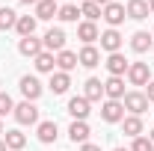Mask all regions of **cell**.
<instances>
[{
    "instance_id": "obj_11",
    "label": "cell",
    "mask_w": 154,
    "mask_h": 151,
    "mask_svg": "<svg viewBox=\"0 0 154 151\" xmlns=\"http://www.w3.org/2000/svg\"><path fill=\"white\" fill-rule=\"evenodd\" d=\"M92 113L89 110V101L83 98V95H77V98H71L68 101V116L74 119V122H86V116Z\"/></svg>"
},
{
    "instance_id": "obj_41",
    "label": "cell",
    "mask_w": 154,
    "mask_h": 151,
    "mask_svg": "<svg viewBox=\"0 0 154 151\" xmlns=\"http://www.w3.org/2000/svg\"><path fill=\"white\" fill-rule=\"evenodd\" d=\"M57 3H59V0H57Z\"/></svg>"
},
{
    "instance_id": "obj_1",
    "label": "cell",
    "mask_w": 154,
    "mask_h": 151,
    "mask_svg": "<svg viewBox=\"0 0 154 151\" xmlns=\"http://www.w3.org/2000/svg\"><path fill=\"white\" fill-rule=\"evenodd\" d=\"M18 89H21V95H24V101H33V104H36L38 98H42V92H45V86L38 83L36 74H24L21 83H18Z\"/></svg>"
},
{
    "instance_id": "obj_27",
    "label": "cell",
    "mask_w": 154,
    "mask_h": 151,
    "mask_svg": "<svg viewBox=\"0 0 154 151\" xmlns=\"http://www.w3.org/2000/svg\"><path fill=\"white\" fill-rule=\"evenodd\" d=\"M3 142H6L9 151H21L24 145H27V136H24L21 131H6V139H3Z\"/></svg>"
},
{
    "instance_id": "obj_26",
    "label": "cell",
    "mask_w": 154,
    "mask_h": 151,
    "mask_svg": "<svg viewBox=\"0 0 154 151\" xmlns=\"http://www.w3.org/2000/svg\"><path fill=\"white\" fill-rule=\"evenodd\" d=\"M101 12H104V9L98 6L95 0H83V3H80V15H83L86 21H92V24H95V21L101 18Z\"/></svg>"
},
{
    "instance_id": "obj_18",
    "label": "cell",
    "mask_w": 154,
    "mask_h": 151,
    "mask_svg": "<svg viewBox=\"0 0 154 151\" xmlns=\"http://www.w3.org/2000/svg\"><path fill=\"white\" fill-rule=\"evenodd\" d=\"M89 125H86V122H71V128H68V139H71V142H80V145H83V142H89Z\"/></svg>"
},
{
    "instance_id": "obj_35",
    "label": "cell",
    "mask_w": 154,
    "mask_h": 151,
    "mask_svg": "<svg viewBox=\"0 0 154 151\" xmlns=\"http://www.w3.org/2000/svg\"><path fill=\"white\" fill-rule=\"evenodd\" d=\"M21 3H27V6H36L38 0H21Z\"/></svg>"
},
{
    "instance_id": "obj_13",
    "label": "cell",
    "mask_w": 154,
    "mask_h": 151,
    "mask_svg": "<svg viewBox=\"0 0 154 151\" xmlns=\"http://www.w3.org/2000/svg\"><path fill=\"white\" fill-rule=\"evenodd\" d=\"M77 39H80L83 45H92V42H98V39H101V33H98V24H92V21H80V24H77Z\"/></svg>"
},
{
    "instance_id": "obj_36",
    "label": "cell",
    "mask_w": 154,
    "mask_h": 151,
    "mask_svg": "<svg viewBox=\"0 0 154 151\" xmlns=\"http://www.w3.org/2000/svg\"><path fill=\"white\" fill-rule=\"evenodd\" d=\"M148 12H151V15H154V0H148Z\"/></svg>"
},
{
    "instance_id": "obj_22",
    "label": "cell",
    "mask_w": 154,
    "mask_h": 151,
    "mask_svg": "<svg viewBox=\"0 0 154 151\" xmlns=\"http://www.w3.org/2000/svg\"><path fill=\"white\" fill-rule=\"evenodd\" d=\"M148 48H154V42H151V36H148L145 30H139V33L131 36V51H134V54H145Z\"/></svg>"
},
{
    "instance_id": "obj_17",
    "label": "cell",
    "mask_w": 154,
    "mask_h": 151,
    "mask_svg": "<svg viewBox=\"0 0 154 151\" xmlns=\"http://www.w3.org/2000/svg\"><path fill=\"white\" fill-rule=\"evenodd\" d=\"M101 95H104V83H101L98 77H89V80L83 83V98L92 104V101H101Z\"/></svg>"
},
{
    "instance_id": "obj_37",
    "label": "cell",
    "mask_w": 154,
    "mask_h": 151,
    "mask_svg": "<svg viewBox=\"0 0 154 151\" xmlns=\"http://www.w3.org/2000/svg\"><path fill=\"white\" fill-rule=\"evenodd\" d=\"M148 139H151V142H154V128H151V131H148Z\"/></svg>"
},
{
    "instance_id": "obj_34",
    "label": "cell",
    "mask_w": 154,
    "mask_h": 151,
    "mask_svg": "<svg viewBox=\"0 0 154 151\" xmlns=\"http://www.w3.org/2000/svg\"><path fill=\"white\" fill-rule=\"evenodd\" d=\"M98 6H101V9H104V6H107V3H113V0H95Z\"/></svg>"
},
{
    "instance_id": "obj_29",
    "label": "cell",
    "mask_w": 154,
    "mask_h": 151,
    "mask_svg": "<svg viewBox=\"0 0 154 151\" xmlns=\"http://www.w3.org/2000/svg\"><path fill=\"white\" fill-rule=\"evenodd\" d=\"M59 21H77L80 18V6H74V3H65V6H59Z\"/></svg>"
},
{
    "instance_id": "obj_8",
    "label": "cell",
    "mask_w": 154,
    "mask_h": 151,
    "mask_svg": "<svg viewBox=\"0 0 154 151\" xmlns=\"http://www.w3.org/2000/svg\"><path fill=\"white\" fill-rule=\"evenodd\" d=\"M122 42H125L122 33L110 27V30L101 33V51H107V54H119V51H122Z\"/></svg>"
},
{
    "instance_id": "obj_30",
    "label": "cell",
    "mask_w": 154,
    "mask_h": 151,
    "mask_svg": "<svg viewBox=\"0 0 154 151\" xmlns=\"http://www.w3.org/2000/svg\"><path fill=\"white\" fill-rule=\"evenodd\" d=\"M131 151H154V142L148 139V136H136L134 145H131Z\"/></svg>"
},
{
    "instance_id": "obj_21",
    "label": "cell",
    "mask_w": 154,
    "mask_h": 151,
    "mask_svg": "<svg viewBox=\"0 0 154 151\" xmlns=\"http://www.w3.org/2000/svg\"><path fill=\"white\" fill-rule=\"evenodd\" d=\"M33 62H36V71H42V74H54V68H57V57L51 51H42Z\"/></svg>"
},
{
    "instance_id": "obj_38",
    "label": "cell",
    "mask_w": 154,
    "mask_h": 151,
    "mask_svg": "<svg viewBox=\"0 0 154 151\" xmlns=\"http://www.w3.org/2000/svg\"><path fill=\"white\" fill-rule=\"evenodd\" d=\"M0 151H9V148H6V142H0Z\"/></svg>"
},
{
    "instance_id": "obj_28",
    "label": "cell",
    "mask_w": 154,
    "mask_h": 151,
    "mask_svg": "<svg viewBox=\"0 0 154 151\" xmlns=\"http://www.w3.org/2000/svg\"><path fill=\"white\" fill-rule=\"evenodd\" d=\"M15 24H18V12L3 6L0 9V30H15Z\"/></svg>"
},
{
    "instance_id": "obj_3",
    "label": "cell",
    "mask_w": 154,
    "mask_h": 151,
    "mask_svg": "<svg viewBox=\"0 0 154 151\" xmlns=\"http://www.w3.org/2000/svg\"><path fill=\"white\" fill-rule=\"evenodd\" d=\"M122 104H125V110H128L131 116H142L145 110H148V98H145V92H125Z\"/></svg>"
},
{
    "instance_id": "obj_32",
    "label": "cell",
    "mask_w": 154,
    "mask_h": 151,
    "mask_svg": "<svg viewBox=\"0 0 154 151\" xmlns=\"http://www.w3.org/2000/svg\"><path fill=\"white\" fill-rule=\"evenodd\" d=\"M80 151H101V145H95V142H83Z\"/></svg>"
},
{
    "instance_id": "obj_31",
    "label": "cell",
    "mask_w": 154,
    "mask_h": 151,
    "mask_svg": "<svg viewBox=\"0 0 154 151\" xmlns=\"http://www.w3.org/2000/svg\"><path fill=\"white\" fill-rule=\"evenodd\" d=\"M12 110H15V101H12L6 92H0V119H3V116H9Z\"/></svg>"
},
{
    "instance_id": "obj_15",
    "label": "cell",
    "mask_w": 154,
    "mask_h": 151,
    "mask_svg": "<svg viewBox=\"0 0 154 151\" xmlns=\"http://www.w3.org/2000/svg\"><path fill=\"white\" fill-rule=\"evenodd\" d=\"M59 136V128L54 119H48V122H38V142H45V145H51V142H57Z\"/></svg>"
},
{
    "instance_id": "obj_20",
    "label": "cell",
    "mask_w": 154,
    "mask_h": 151,
    "mask_svg": "<svg viewBox=\"0 0 154 151\" xmlns=\"http://www.w3.org/2000/svg\"><path fill=\"white\" fill-rule=\"evenodd\" d=\"M125 12H128V18H134V21H142V18L151 15V12H148V0H131V3L125 6Z\"/></svg>"
},
{
    "instance_id": "obj_7",
    "label": "cell",
    "mask_w": 154,
    "mask_h": 151,
    "mask_svg": "<svg viewBox=\"0 0 154 151\" xmlns=\"http://www.w3.org/2000/svg\"><path fill=\"white\" fill-rule=\"evenodd\" d=\"M101 18L107 21V24H110V27H119V24H125V18H128V12H125V6H122V3H107V6H104V12H101Z\"/></svg>"
},
{
    "instance_id": "obj_14",
    "label": "cell",
    "mask_w": 154,
    "mask_h": 151,
    "mask_svg": "<svg viewBox=\"0 0 154 151\" xmlns=\"http://www.w3.org/2000/svg\"><path fill=\"white\" fill-rule=\"evenodd\" d=\"M104 95L110 101H122L125 98V80L122 77H107L104 80Z\"/></svg>"
},
{
    "instance_id": "obj_10",
    "label": "cell",
    "mask_w": 154,
    "mask_h": 151,
    "mask_svg": "<svg viewBox=\"0 0 154 151\" xmlns=\"http://www.w3.org/2000/svg\"><path fill=\"white\" fill-rule=\"evenodd\" d=\"M77 62L83 68H95V65H101V51H98L95 45H83L80 54H77Z\"/></svg>"
},
{
    "instance_id": "obj_9",
    "label": "cell",
    "mask_w": 154,
    "mask_h": 151,
    "mask_svg": "<svg viewBox=\"0 0 154 151\" xmlns=\"http://www.w3.org/2000/svg\"><path fill=\"white\" fill-rule=\"evenodd\" d=\"M42 51H45V45H42V39H36V36H24V39L18 42V54H21V57L36 59Z\"/></svg>"
},
{
    "instance_id": "obj_19",
    "label": "cell",
    "mask_w": 154,
    "mask_h": 151,
    "mask_svg": "<svg viewBox=\"0 0 154 151\" xmlns=\"http://www.w3.org/2000/svg\"><path fill=\"white\" fill-rule=\"evenodd\" d=\"M48 86H51V92H54V95H65V92H68V86H71V77L65 74V71H54Z\"/></svg>"
},
{
    "instance_id": "obj_25",
    "label": "cell",
    "mask_w": 154,
    "mask_h": 151,
    "mask_svg": "<svg viewBox=\"0 0 154 151\" xmlns=\"http://www.w3.org/2000/svg\"><path fill=\"white\" fill-rule=\"evenodd\" d=\"M36 15H18V24H15V30H18V36L24 39V36H33L36 33Z\"/></svg>"
},
{
    "instance_id": "obj_39",
    "label": "cell",
    "mask_w": 154,
    "mask_h": 151,
    "mask_svg": "<svg viewBox=\"0 0 154 151\" xmlns=\"http://www.w3.org/2000/svg\"><path fill=\"white\" fill-rule=\"evenodd\" d=\"M0 133H3V119H0Z\"/></svg>"
},
{
    "instance_id": "obj_4",
    "label": "cell",
    "mask_w": 154,
    "mask_h": 151,
    "mask_svg": "<svg viewBox=\"0 0 154 151\" xmlns=\"http://www.w3.org/2000/svg\"><path fill=\"white\" fill-rule=\"evenodd\" d=\"M128 80H131V86H148V80H151L148 62H131L128 65Z\"/></svg>"
},
{
    "instance_id": "obj_5",
    "label": "cell",
    "mask_w": 154,
    "mask_h": 151,
    "mask_svg": "<svg viewBox=\"0 0 154 151\" xmlns=\"http://www.w3.org/2000/svg\"><path fill=\"white\" fill-rule=\"evenodd\" d=\"M42 45H45V51H51V54H54V51H65V30H62V27H51V30H48V33H45V39H42Z\"/></svg>"
},
{
    "instance_id": "obj_2",
    "label": "cell",
    "mask_w": 154,
    "mask_h": 151,
    "mask_svg": "<svg viewBox=\"0 0 154 151\" xmlns=\"http://www.w3.org/2000/svg\"><path fill=\"white\" fill-rule=\"evenodd\" d=\"M12 116H15L18 125H38V107L33 104V101H21V104H15Z\"/></svg>"
},
{
    "instance_id": "obj_16",
    "label": "cell",
    "mask_w": 154,
    "mask_h": 151,
    "mask_svg": "<svg viewBox=\"0 0 154 151\" xmlns=\"http://www.w3.org/2000/svg\"><path fill=\"white\" fill-rule=\"evenodd\" d=\"M54 15H59L57 0H38L36 3V21H51Z\"/></svg>"
},
{
    "instance_id": "obj_33",
    "label": "cell",
    "mask_w": 154,
    "mask_h": 151,
    "mask_svg": "<svg viewBox=\"0 0 154 151\" xmlns=\"http://www.w3.org/2000/svg\"><path fill=\"white\" fill-rule=\"evenodd\" d=\"M145 98L154 101V80H148V86H145Z\"/></svg>"
},
{
    "instance_id": "obj_40",
    "label": "cell",
    "mask_w": 154,
    "mask_h": 151,
    "mask_svg": "<svg viewBox=\"0 0 154 151\" xmlns=\"http://www.w3.org/2000/svg\"><path fill=\"white\" fill-rule=\"evenodd\" d=\"M116 151H131V148H116Z\"/></svg>"
},
{
    "instance_id": "obj_6",
    "label": "cell",
    "mask_w": 154,
    "mask_h": 151,
    "mask_svg": "<svg viewBox=\"0 0 154 151\" xmlns=\"http://www.w3.org/2000/svg\"><path fill=\"white\" fill-rule=\"evenodd\" d=\"M101 119H104V122H110V125H119V122L125 119V104H122V101H110V98H107V101L101 104Z\"/></svg>"
},
{
    "instance_id": "obj_12",
    "label": "cell",
    "mask_w": 154,
    "mask_h": 151,
    "mask_svg": "<svg viewBox=\"0 0 154 151\" xmlns=\"http://www.w3.org/2000/svg\"><path fill=\"white\" fill-rule=\"evenodd\" d=\"M104 65H107L110 77H125V74H128V65H131V62H128V59L122 57V54H110Z\"/></svg>"
},
{
    "instance_id": "obj_23",
    "label": "cell",
    "mask_w": 154,
    "mask_h": 151,
    "mask_svg": "<svg viewBox=\"0 0 154 151\" xmlns=\"http://www.w3.org/2000/svg\"><path fill=\"white\" fill-rule=\"evenodd\" d=\"M77 65H80V62H77V54H74V51H59V54H57V68H59V71L68 74V71L77 68Z\"/></svg>"
},
{
    "instance_id": "obj_24",
    "label": "cell",
    "mask_w": 154,
    "mask_h": 151,
    "mask_svg": "<svg viewBox=\"0 0 154 151\" xmlns=\"http://www.w3.org/2000/svg\"><path fill=\"white\" fill-rule=\"evenodd\" d=\"M122 128H125L128 136H134V139H136V136H142V131H145L139 116H125V119H122Z\"/></svg>"
}]
</instances>
